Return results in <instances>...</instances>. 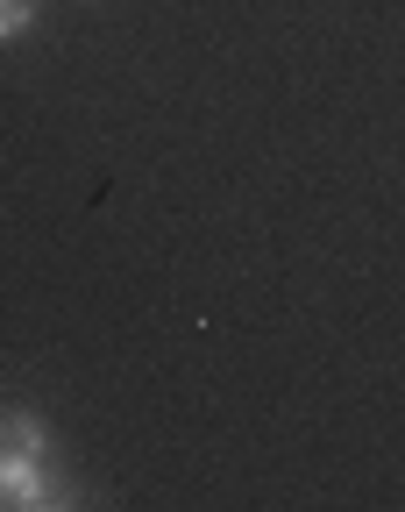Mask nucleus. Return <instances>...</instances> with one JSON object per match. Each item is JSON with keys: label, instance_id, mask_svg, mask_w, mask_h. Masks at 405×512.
I'll return each instance as SVG.
<instances>
[{"label": "nucleus", "instance_id": "f257e3e1", "mask_svg": "<svg viewBox=\"0 0 405 512\" xmlns=\"http://www.w3.org/2000/svg\"><path fill=\"white\" fill-rule=\"evenodd\" d=\"M0 505H8V512H57V505H72V491L57 484L50 420L29 413V406L0 413Z\"/></svg>", "mask_w": 405, "mask_h": 512}, {"label": "nucleus", "instance_id": "f03ea898", "mask_svg": "<svg viewBox=\"0 0 405 512\" xmlns=\"http://www.w3.org/2000/svg\"><path fill=\"white\" fill-rule=\"evenodd\" d=\"M43 15V0H0V43H22Z\"/></svg>", "mask_w": 405, "mask_h": 512}]
</instances>
